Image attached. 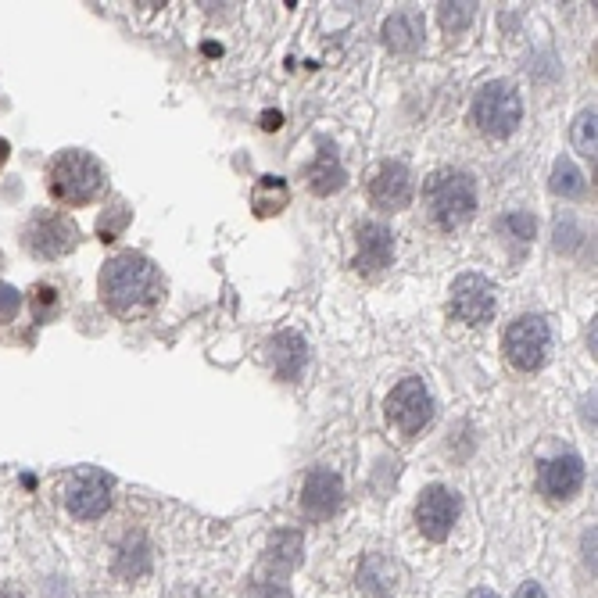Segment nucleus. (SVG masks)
Returning <instances> with one entry per match:
<instances>
[{"mask_svg":"<svg viewBox=\"0 0 598 598\" xmlns=\"http://www.w3.org/2000/svg\"><path fill=\"white\" fill-rule=\"evenodd\" d=\"M394 258V233L380 223L359 226V255H355V269L359 273H380Z\"/></svg>","mask_w":598,"mask_h":598,"instance_id":"14","label":"nucleus"},{"mask_svg":"<svg viewBox=\"0 0 598 598\" xmlns=\"http://www.w3.org/2000/svg\"><path fill=\"white\" fill-rule=\"evenodd\" d=\"M287 187H283V180H276V176H262V183H258L255 190V208L258 215H273L280 212L283 205H287Z\"/></svg>","mask_w":598,"mask_h":598,"instance_id":"21","label":"nucleus"},{"mask_svg":"<svg viewBox=\"0 0 598 598\" xmlns=\"http://www.w3.org/2000/svg\"><path fill=\"white\" fill-rule=\"evenodd\" d=\"M387 419H391L402 434H419V430L434 419V398H430V387L423 384V380H416V376L402 380V384L391 391V398H387Z\"/></svg>","mask_w":598,"mask_h":598,"instance_id":"6","label":"nucleus"},{"mask_svg":"<svg viewBox=\"0 0 598 598\" xmlns=\"http://www.w3.org/2000/svg\"><path fill=\"white\" fill-rule=\"evenodd\" d=\"M265 351H269V362H273L276 376L280 380H298L301 369H305L308 362V344L301 334H294V330H283V334H276L273 341L265 344Z\"/></svg>","mask_w":598,"mask_h":598,"instance_id":"15","label":"nucleus"},{"mask_svg":"<svg viewBox=\"0 0 598 598\" xmlns=\"http://www.w3.org/2000/svg\"><path fill=\"white\" fill-rule=\"evenodd\" d=\"M384 40L391 51H416L423 43V18L398 11V15H391L384 22Z\"/></svg>","mask_w":598,"mask_h":598,"instance_id":"17","label":"nucleus"},{"mask_svg":"<svg viewBox=\"0 0 598 598\" xmlns=\"http://www.w3.org/2000/svg\"><path fill=\"white\" fill-rule=\"evenodd\" d=\"M101 294L119 312L147 305V301L158 298V269L151 265V258L137 255V251H122V255L104 262Z\"/></svg>","mask_w":598,"mask_h":598,"instance_id":"1","label":"nucleus"},{"mask_svg":"<svg viewBox=\"0 0 598 598\" xmlns=\"http://www.w3.org/2000/svg\"><path fill=\"white\" fill-rule=\"evenodd\" d=\"M344 498V480L337 477L334 470H312L305 477V487H301V509H305L312 520H326L341 509Z\"/></svg>","mask_w":598,"mask_h":598,"instance_id":"12","label":"nucleus"},{"mask_svg":"<svg viewBox=\"0 0 598 598\" xmlns=\"http://www.w3.org/2000/svg\"><path fill=\"white\" fill-rule=\"evenodd\" d=\"M584 484V462L577 455H556V459L545 462V470H541V491L548 498H556V502H566L581 491Z\"/></svg>","mask_w":598,"mask_h":598,"instance_id":"13","label":"nucleus"},{"mask_svg":"<svg viewBox=\"0 0 598 598\" xmlns=\"http://www.w3.org/2000/svg\"><path fill=\"white\" fill-rule=\"evenodd\" d=\"M452 312L470 326H484L495 319V283L480 273H462L452 283Z\"/></svg>","mask_w":598,"mask_h":598,"instance_id":"7","label":"nucleus"},{"mask_svg":"<svg viewBox=\"0 0 598 598\" xmlns=\"http://www.w3.org/2000/svg\"><path fill=\"white\" fill-rule=\"evenodd\" d=\"M18 305H22V294H18V287H11V283H0V316L11 319L18 312Z\"/></svg>","mask_w":598,"mask_h":598,"instance_id":"26","label":"nucleus"},{"mask_svg":"<svg viewBox=\"0 0 598 598\" xmlns=\"http://www.w3.org/2000/svg\"><path fill=\"white\" fill-rule=\"evenodd\" d=\"M47 180H51V194L61 205H86L104 187V169L94 154L61 151L47 169Z\"/></svg>","mask_w":598,"mask_h":598,"instance_id":"3","label":"nucleus"},{"mask_svg":"<svg viewBox=\"0 0 598 598\" xmlns=\"http://www.w3.org/2000/svg\"><path fill=\"white\" fill-rule=\"evenodd\" d=\"M308 180H312V190L316 194H337V190L348 183V172H344L341 158H337V151H330V147H323V151L316 154V162L308 165Z\"/></svg>","mask_w":598,"mask_h":598,"instance_id":"16","label":"nucleus"},{"mask_svg":"<svg viewBox=\"0 0 598 598\" xmlns=\"http://www.w3.org/2000/svg\"><path fill=\"white\" fill-rule=\"evenodd\" d=\"M470 598H498V595H495V591H487V588H477Z\"/></svg>","mask_w":598,"mask_h":598,"instance_id":"30","label":"nucleus"},{"mask_svg":"<svg viewBox=\"0 0 598 598\" xmlns=\"http://www.w3.org/2000/svg\"><path fill=\"white\" fill-rule=\"evenodd\" d=\"M262 126H265V129H280V126H283V115H280V112H265V115H262Z\"/></svg>","mask_w":598,"mask_h":598,"instance_id":"29","label":"nucleus"},{"mask_svg":"<svg viewBox=\"0 0 598 598\" xmlns=\"http://www.w3.org/2000/svg\"><path fill=\"white\" fill-rule=\"evenodd\" d=\"M394 577H398V570H394L391 559L366 556V563H362L359 570V588L366 591V595H387V591L394 588Z\"/></svg>","mask_w":598,"mask_h":598,"instance_id":"19","label":"nucleus"},{"mask_svg":"<svg viewBox=\"0 0 598 598\" xmlns=\"http://www.w3.org/2000/svg\"><path fill=\"white\" fill-rule=\"evenodd\" d=\"M4 158H8V140H0V165H4Z\"/></svg>","mask_w":598,"mask_h":598,"instance_id":"32","label":"nucleus"},{"mask_svg":"<svg viewBox=\"0 0 598 598\" xmlns=\"http://www.w3.org/2000/svg\"><path fill=\"white\" fill-rule=\"evenodd\" d=\"M520 119H523V104L513 83L495 79V83L480 86L477 97H473V122L484 129L487 137H498V140L513 137Z\"/></svg>","mask_w":598,"mask_h":598,"instance_id":"4","label":"nucleus"},{"mask_svg":"<svg viewBox=\"0 0 598 598\" xmlns=\"http://www.w3.org/2000/svg\"><path fill=\"white\" fill-rule=\"evenodd\" d=\"M505 230L513 233L516 240H530L534 237V215H527V212L505 215Z\"/></svg>","mask_w":598,"mask_h":598,"instance_id":"25","label":"nucleus"},{"mask_svg":"<svg viewBox=\"0 0 598 598\" xmlns=\"http://www.w3.org/2000/svg\"><path fill=\"white\" fill-rule=\"evenodd\" d=\"M126 219H129V212L126 208H115V215L112 219H101V226H97V230H101V240H115V233L122 230V226H126Z\"/></svg>","mask_w":598,"mask_h":598,"instance_id":"27","label":"nucleus"},{"mask_svg":"<svg viewBox=\"0 0 598 598\" xmlns=\"http://www.w3.org/2000/svg\"><path fill=\"white\" fill-rule=\"evenodd\" d=\"M0 598H26V595H22V591H15V588H4V591H0Z\"/></svg>","mask_w":598,"mask_h":598,"instance_id":"31","label":"nucleus"},{"mask_svg":"<svg viewBox=\"0 0 598 598\" xmlns=\"http://www.w3.org/2000/svg\"><path fill=\"white\" fill-rule=\"evenodd\" d=\"M459 513H462L459 495H455L452 487L434 484V487H427V491L419 495L416 523H419V530H423L430 541H445L448 534H452L455 523H459Z\"/></svg>","mask_w":598,"mask_h":598,"instance_id":"8","label":"nucleus"},{"mask_svg":"<svg viewBox=\"0 0 598 598\" xmlns=\"http://www.w3.org/2000/svg\"><path fill=\"white\" fill-rule=\"evenodd\" d=\"M115 570H119V577H129V581H133V577H144V573L151 570V545H147L144 534H129V538L122 541Z\"/></svg>","mask_w":598,"mask_h":598,"instance_id":"18","label":"nucleus"},{"mask_svg":"<svg viewBox=\"0 0 598 598\" xmlns=\"http://www.w3.org/2000/svg\"><path fill=\"white\" fill-rule=\"evenodd\" d=\"M505 359L513 362L523 373H534V369L545 366L548 351H552V330L541 316H520L509 323L505 330Z\"/></svg>","mask_w":598,"mask_h":598,"instance_id":"5","label":"nucleus"},{"mask_svg":"<svg viewBox=\"0 0 598 598\" xmlns=\"http://www.w3.org/2000/svg\"><path fill=\"white\" fill-rule=\"evenodd\" d=\"M427 208L441 230H459L477 212V187L466 172H434L427 183Z\"/></svg>","mask_w":598,"mask_h":598,"instance_id":"2","label":"nucleus"},{"mask_svg":"<svg viewBox=\"0 0 598 598\" xmlns=\"http://www.w3.org/2000/svg\"><path fill=\"white\" fill-rule=\"evenodd\" d=\"M595 108H588V112H581L577 115V122H573V147L581 154H588V158H595V144H598V137H595Z\"/></svg>","mask_w":598,"mask_h":598,"instance_id":"24","label":"nucleus"},{"mask_svg":"<svg viewBox=\"0 0 598 598\" xmlns=\"http://www.w3.org/2000/svg\"><path fill=\"white\" fill-rule=\"evenodd\" d=\"M473 15H477V4H470V0L441 4V26H445V33H462L473 22Z\"/></svg>","mask_w":598,"mask_h":598,"instance_id":"23","label":"nucleus"},{"mask_svg":"<svg viewBox=\"0 0 598 598\" xmlns=\"http://www.w3.org/2000/svg\"><path fill=\"white\" fill-rule=\"evenodd\" d=\"M373 205L384 208V212H402L412 201V172L405 162H384L373 176Z\"/></svg>","mask_w":598,"mask_h":598,"instance_id":"11","label":"nucleus"},{"mask_svg":"<svg viewBox=\"0 0 598 598\" xmlns=\"http://www.w3.org/2000/svg\"><path fill=\"white\" fill-rule=\"evenodd\" d=\"M301 552H305V541H301V534H291V530H283V534H276L269 541V563H276L280 570H294Z\"/></svg>","mask_w":598,"mask_h":598,"instance_id":"20","label":"nucleus"},{"mask_svg":"<svg viewBox=\"0 0 598 598\" xmlns=\"http://www.w3.org/2000/svg\"><path fill=\"white\" fill-rule=\"evenodd\" d=\"M65 505L76 520H101L112 509V484L94 470H83L65 491Z\"/></svg>","mask_w":598,"mask_h":598,"instance_id":"10","label":"nucleus"},{"mask_svg":"<svg viewBox=\"0 0 598 598\" xmlns=\"http://www.w3.org/2000/svg\"><path fill=\"white\" fill-rule=\"evenodd\" d=\"M516 598H548V595H545V588H541V584L527 581V584H520V591H516Z\"/></svg>","mask_w":598,"mask_h":598,"instance_id":"28","label":"nucleus"},{"mask_svg":"<svg viewBox=\"0 0 598 598\" xmlns=\"http://www.w3.org/2000/svg\"><path fill=\"white\" fill-rule=\"evenodd\" d=\"M76 240H79L76 223L65 219V215H58V212H40L26 230V244L36 258L69 255V251L76 248Z\"/></svg>","mask_w":598,"mask_h":598,"instance_id":"9","label":"nucleus"},{"mask_svg":"<svg viewBox=\"0 0 598 598\" xmlns=\"http://www.w3.org/2000/svg\"><path fill=\"white\" fill-rule=\"evenodd\" d=\"M552 190H556L559 197H577L584 190L581 169H577L570 158H556V165H552Z\"/></svg>","mask_w":598,"mask_h":598,"instance_id":"22","label":"nucleus"}]
</instances>
